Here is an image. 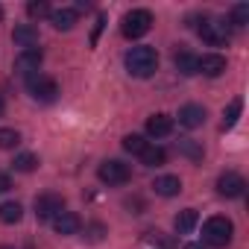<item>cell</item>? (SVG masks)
<instances>
[{
  "mask_svg": "<svg viewBox=\"0 0 249 249\" xmlns=\"http://www.w3.org/2000/svg\"><path fill=\"white\" fill-rule=\"evenodd\" d=\"M123 65H126L129 76L135 79H147L159 71V53L156 47H147V44H138V47H129L126 56H123Z\"/></svg>",
  "mask_w": 249,
  "mask_h": 249,
  "instance_id": "cell-1",
  "label": "cell"
},
{
  "mask_svg": "<svg viewBox=\"0 0 249 249\" xmlns=\"http://www.w3.org/2000/svg\"><path fill=\"white\" fill-rule=\"evenodd\" d=\"M231 237H234V223L229 220V217H208L205 223H202V243L211 249H226L229 243H231Z\"/></svg>",
  "mask_w": 249,
  "mask_h": 249,
  "instance_id": "cell-2",
  "label": "cell"
},
{
  "mask_svg": "<svg viewBox=\"0 0 249 249\" xmlns=\"http://www.w3.org/2000/svg\"><path fill=\"white\" fill-rule=\"evenodd\" d=\"M153 30V12L150 9H132L123 15V24H120V33L126 38H144L147 33Z\"/></svg>",
  "mask_w": 249,
  "mask_h": 249,
  "instance_id": "cell-3",
  "label": "cell"
},
{
  "mask_svg": "<svg viewBox=\"0 0 249 249\" xmlns=\"http://www.w3.org/2000/svg\"><path fill=\"white\" fill-rule=\"evenodd\" d=\"M97 176H100L103 185L117 188V185H126V182L132 179V170H129V164H123V161H117V159H106V161L97 167Z\"/></svg>",
  "mask_w": 249,
  "mask_h": 249,
  "instance_id": "cell-4",
  "label": "cell"
},
{
  "mask_svg": "<svg viewBox=\"0 0 249 249\" xmlns=\"http://www.w3.org/2000/svg\"><path fill=\"white\" fill-rule=\"evenodd\" d=\"M36 217H38V223H50V220H56L62 211H65V196L62 194H53V191H47V194H41V196H36Z\"/></svg>",
  "mask_w": 249,
  "mask_h": 249,
  "instance_id": "cell-5",
  "label": "cell"
},
{
  "mask_svg": "<svg viewBox=\"0 0 249 249\" xmlns=\"http://www.w3.org/2000/svg\"><path fill=\"white\" fill-rule=\"evenodd\" d=\"M27 88H30L33 100H38V103H53L59 97V82L50 76H41V73L27 76Z\"/></svg>",
  "mask_w": 249,
  "mask_h": 249,
  "instance_id": "cell-6",
  "label": "cell"
},
{
  "mask_svg": "<svg viewBox=\"0 0 249 249\" xmlns=\"http://www.w3.org/2000/svg\"><path fill=\"white\" fill-rule=\"evenodd\" d=\"M199 38H202L205 44H211V47H223V44H229L231 30H229L226 21H202V27H199Z\"/></svg>",
  "mask_w": 249,
  "mask_h": 249,
  "instance_id": "cell-7",
  "label": "cell"
},
{
  "mask_svg": "<svg viewBox=\"0 0 249 249\" xmlns=\"http://www.w3.org/2000/svg\"><path fill=\"white\" fill-rule=\"evenodd\" d=\"M243 191H246V179L240 176V173H220V179H217V194L220 196H226V199H237V196H243Z\"/></svg>",
  "mask_w": 249,
  "mask_h": 249,
  "instance_id": "cell-8",
  "label": "cell"
},
{
  "mask_svg": "<svg viewBox=\"0 0 249 249\" xmlns=\"http://www.w3.org/2000/svg\"><path fill=\"white\" fill-rule=\"evenodd\" d=\"M41 62H44V53H41L38 47H33V50H21V53L15 56V71H18L21 76H33V73H38Z\"/></svg>",
  "mask_w": 249,
  "mask_h": 249,
  "instance_id": "cell-9",
  "label": "cell"
},
{
  "mask_svg": "<svg viewBox=\"0 0 249 249\" xmlns=\"http://www.w3.org/2000/svg\"><path fill=\"white\" fill-rule=\"evenodd\" d=\"M170 132H173V117L170 114H161L159 111V114H150L147 117V135L150 138L159 141V138H167Z\"/></svg>",
  "mask_w": 249,
  "mask_h": 249,
  "instance_id": "cell-10",
  "label": "cell"
},
{
  "mask_svg": "<svg viewBox=\"0 0 249 249\" xmlns=\"http://www.w3.org/2000/svg\"><path fill=\"white\" fill-rule=\"evenodd\" d=\"M79 229H82V220H79V214H73V211H62V214L53 220V231L62 234V237L79 234Z\"/></svg>",
  "mask_w": 249,
  "mask_h": 249,
  "instance_id": "cell-11",
  "label": "cell"
},
{
  "mask_svg": "<svg viewBox=\"0 0 249 249\" xmlns=\"http://www.w3.org/2000/svg\"><path fill=\"white\" fill-rule=\"evenodd\" d=\"M179 123L185 129H196V126H202L205 123V108L199 106V103H188V106H182L179 108Z\"/></svg>",
  "mask_w": 249,
  "mask_h": 249,
  "instance_id": "cell-12",
  "label": "cell"
},
{
  "mask_svg": "<svg viewBox=\"0 0 249 249\" xmlns=\"http://www.w3.org/2000/svg\"><path fill=\"white\" fill-rule=\"evenodd\" d=\"M12 41L21 47V50H33L38 47V27L36 24H21L12 30Z\"/></svg>",
  "mask_w": 249,
  "mask_h": 249,
  "instance_id": "cell-13",
  "label": "cell"
},
{
  "mask_svg": "<svg viewBox=\"0 0 249 249\" xmlns=\"http://www.w3.org/2000/svg\"><path fill=\"white\" fill-rule=\"evenodd\" d=\"M76 21H79V12L76 9H56V12H50V24L59 30V33H68V30H73L76 27Z\"/></svg>",
  "mask_w": 249,
  "mask_h": 249,
  "instance_id": "cell-14",
  "label": "cell"
},
{
  "mask_svg": "<svg viewBox=\"0 0 249 249\" xmlns=\"http://www.w3.org/2000/svg\"><path fill=\"white\" fill-rule=\"evenodd\" d=\"M173 65H176V71L182 76H196L199 73V56H194L191 50H179L176 59H173Z\"/></svg>",
  "mask_w": 249,
  "mask_h": 249,
  "instance_id": "cell-15",
  "label": "cell"
},
{
  "mask_svg": "<svg viewBox=\"0 0 249 249\" xmlns=\"http://www.w3.org/2000/svg\"><path fill=\"white\" fill-rule=\"evenodd\" d=\"M153 191H156L159 196H176V194L182 191V179H179V176H173V173L156 176V182H153Z\"/></svg>",
  "mask_w": 249,
  "mask_h": 249,
  "instance_id": "cell-16",
  "label": "cell"
},
{
  "mask_svg": "<svg viewBox=\"0 0 249 249\" xmlns=\"http://www.w3.org/2000/svg\"><path fill=\"white\" fill-rule=\"evenodd\" d=\"M226 71V56H220V53H205L202 59H199V73H205V76H220Z\"/></svg>",
  "mask_w": 249,
  "mask_h": 249,
  "instance_id": "cell-17",
  "label": "cell"
},
{
  "mask_svg": "<svg viewBox=\"0 0 249 249\" xmlns=\"http://www.w3.org/2000/svg\"><path fill=\"white\" fill-rule=\"evenodd\" d=\"M21 217H24V205L21 202H15V199L0 202V223L15 226V223H21Z\"/></svg>",
  "mask_w": 249,
  "mask_h": 249,
  "instance_id": "cell-18",
  "label": "cell"
},
{
  "mask_svg": "<svg viewBox=\"0 0 249 249\" xmlns=\"http://www.w3.org/2000/svg\"><path fill=\"white\" fill-rule=\"evenodd\" d=\"M196 223H199L196 208H185V211H179V214H176V220H173V226H176V231H179V234L194 231V226H196Z\"/></svg>",
  "mask_w": 249,
  "mask_h": 249,
  "instance_id": "cell-19",
  "label": "cell"
},
{
  "mask_svg": "<svg viewBox=\"0 0 249 249\" xmlns=\"http://www.w3.org/2000/svg\"><path fill=\"white\" fill-rule=\"evenodd\" d=\"M164 161H167L164 147H156V144L150 147V144H147V150L141 153V164H144V167H161Z\"/></svg>",
  "mask_w": 249,
  "mask_h": 249,
  "instance_id": "cell-20",
  "label": "cell"
},
{
  "mask_svg": "<svg viewBox=\"0 0 249 249\" xmlns=\"http://www.w3.org/2000/svg\"><path fill=\"white\" fill-rule=\"evenodd\" d=\"M240 111H243V100H240V97H234V100L223 108V129H231V126H234L237 117H240Z\"/></svg>",
  "mask_w": 249,
  "mask_h": 249,
  "instance_id": "cell-21",
  "label": "cell"
},
{
  "mask_svg": "<svg viewBox=\"0 0 249 249\" xmlns=\"http://www.w3.org/2000/svg\"><path fill=\"white\" fill-rule=\"evenodd\" d=\"M12 167H15L18 173H33V170L38 167V156H33V153H18L15 161H12Z\"/></svg>",
  "mask_w": 249,
  "mask_h": 249,
  "instance_id": "cell-22",
  "label": "cell"
},
{
  "mask_svg": "<svg viewBox=\"0 0 249 249\" xmlns=\"http://www.w3.org/2000/svg\"><path fill=\"white\" fill-rule=\"evenodd\" d=\"M176 147H179V153H182V156H188L191 161H202V156H205V153H202V147H199L196 141H191V138H182Z\"/></svg>",
  "mask_w": 249,
  "mask_h": 249,
  "instance_id": "cell-23",
  "label": "cell"
},
{
  "mask_svg": "<svg viewBox=\"0 0 249 249\" xmlns=\"http://www.w3.org/2000/svg\"><path fill=\"white\" fill-rule=\"evenodd\" d=\"M18 144H21V132L18 129H9V126L0 129V150H15Z\"/></svg>",
  "mask_w": 249,
  "mask_h": 249,
  "instance_id": "cell-24",
  "label": "cell"
},
{
  "mask_svg": "<svg viewBox=\"0 0 249 249\" xmlns=\"http://www.w3.org/2000/svg\"><path fill=\"white\" fill-rule=\"evenodd\" d=\"M123 150H126V153H132V156H141L144 150H147V141H144V135H126V138H123Z\"/></svg>",
  "mask_w": 249,
  "mask_h": 249,
  "instance_id": "cell-25",
  "label": "cell"
},
{
  "mask_svg": "<svg viewBox=\"0 0 249 249\" xmlns=\"http://www.w3.org/2000/svg\"><path fill=\"white\" fill-rule=\"evenodd\" d=\"M231 27H237V30H243L246 24H249V3H237L234 9H231V21H229Z\"/></svg>",
  "mask_w": 249,
  "mask_h": 249,
  "instance_id": "cell-26",
  "label": "cell"
},
{
  "mask_svg": "<svg viewBox=\"0 0 249 249\" xmlns=\"http://www.w3.org/2000/svg\"><path fill=\"white\" fill-rule=\"evenodd\" d=\"M50 12H53V9H50L47 3H41V0H38V3H30V6H27V15H30L33 21H41V18H50Z\"/></svg>",
  "mask_w": 249,
  "mask_h": 249,
  "instance_id": "cell-27",
  "label": "cell"
},
{
  "mask_svg": "<svg viewBox=\"0 0 249 249\" xmlns=\"http://www.w3.org/2000/svg\"><path fill=\"white\" fill-rule=\"evenodd\" d=\"M106 231H108V229H106L103 223H91V226L85 229V240H88V243H100V240L106 237Z\"/></svg>",
  "mask_w": 249,
  "mask_h": 249,
  "instance_id": "cell-28",
  "label": "cell"
},
{
  "mask_svg": "<svg viewBox=\"0 0 249 249\" xmlns=\"http://www.w3.org/2000/svg\"><path fill=\"white\" fill-rule=\"evenodd\" d=\"M12 188V179H9V173H3V170H0V194H6Z\"/></svg>",
  "mask_w": 249,
  "mask_h": 249,
  "instance_id": "cell-29",
  "label": "cell"
},
{
  "mask_svg": "<svg viewBox=\"0 0 249 249\" xmlns=\"http://www.w3.org/2000/svg\"><path fill=\"white\" fill-rule=\"evenodd\" d=\"M103 24H106V18L100 15V18H97V27H94V36H91V44H97V38H100V30H103Z\"/></svg>",
  "mask_w": 249,
  "mask_h": 249,
  "instance_id": "cell-30",
  "label": "cell"
},
{
  "mask_svg": "<svg viewBox=\"0 0 249 249\" xmlns=\"http://www.w3.org/2000/svg\"><path fill=\"white\" fill-rule=\"evenodd\" d=\"M185 249H208L205 243H185Z\"/></svg>",
  "mask_w": 249,
  "mask_h": 249,
  "instance_id": "cell-31",
  "label": "cell"
},
{
  "mask_svg": "<svg viewBox=\"0 0 249 249\" xmlns=\"http://www.w3.org/2000/svg\"><path fill=\"white\" fill-rule=\"evenodd\" d=\"M3 111H6V100H3V94H0V117H3Z\"/></svg>",
  "mask_w": 249,
  "mask_h": 249,
  "instance_id": "cell-32",
  "label": "cell"
},
{
  "mask_svg": "<svg viewBox=\"0 0 249 249\" xmlns=\"http://www.w3.org/2000/svg\"><path fill=\"white\" fill-rule=\"evenodd\" d=\"M0 21H3V6H0Z\"/></svg>",
  "mask_w": 249,
  "mask_h": 249,
  "instance_id": "cell-33",
  "label": "cell"
},
{
  "mask_svg": "<svg viewBox=\"0 0 249 249\" xmlns=\"http://www.w3.org/2000/svg\"><path fill=\"white\" fill-rule=\"evenodd\" d=\"M0 249H15V246H0Z\"/></svg>",
  "mask_w": 249,
  "mask_h": 249,
  "instance_id": "cell-34",
  "label": "cell"
}]
</instances>
